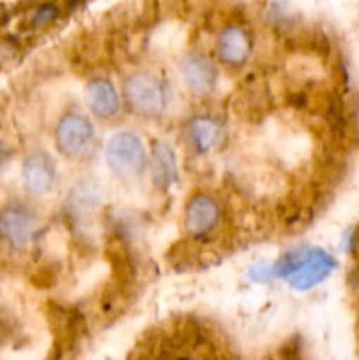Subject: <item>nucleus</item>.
Masks as SVG:
<instances>
[{"mask_svg": "<svg viewBox=\"0 0 359 360\" xmlns=\"http://www.w3.org/2000/svg\"><path fill=\"white\" fill-rule=\"evenodd\" d=\"M56 13H58V11H56L55 6H42L41 9L37 11V16H35L34 23H35V25L48 23V21L55 20Z\"/></svg>", "mask_w": 359, "mask_h": 360, "instance_id": "15", "label": "nucleus"}, {"mask_svg": "<svg viewBox=\"0 0 359 360\" xmlns=\"http://www.w3.org/2000/svg\"><path fill=\"white\" fill-rule=\"evenodd\" d=\"M217 51L227 65L241 67L252 51V42L245 28L236 27V25L225 27L218 35Z\"/></svg>", "mask_w": 359, "mask_h": 360, "instance_id": "10", "label": "nucleus"}, {"mask_svg": "<svg viewBox=\"0 0 359 360\" xmlns=\"http://www.w3.org/2000/svg\"><path fill=\"white\" fill-rule=\"evenodd\" d=\"M23 186L30 195L42 197L53 188L56 178L55 162L48 153L35 151L23 160L21 167Z\"/></svg>", "mask_w": 359, "mask_h": 360, "instance_id": "8", "label": "nucleus"}, {"mask_svg": "<svg viewBox=\"0 0 359 360\" xmlns=\"http://www.w3.org/2000/svg\"><path fill=\"white\" fill-rule=\"evenodd\" d=\"M326 120L334 136L344 137L347 134V115H345L344 102L340 101V97H329L326 108Z\"/></svg>", "mask_w": 359, "mask_h": 360, "instance_id": "13", "label": "nucleus"}, {"mask_svg": "<svg viewBox=\"0 0 359 360\" xmlns=\"http://www.w3.org/2000/svg\"><path fill=\"white\" fill-rule=\"evenodd\" d=\"M9 160H11L9 148H7L6 143H2V141H0V172L7 167Z\"/></svg>", "mask_w": 359, "mask_h": 360, "instance_id": "16", "label": "nucleus"}, {"mask_svg": "<svg viewBox=\"0 0 359 360\" xmlns=\"http://www.w3.org/2000/svg\"><path fill=\"white\" fill-rule=\"evenodd\" d=\"M151 176L155 185L168 190L178 181V164L176 155L168 143L157 141L151 146Z\"/></svg>", "mask_w": 359, "mask_h": 360, "instance_id": "11", "label": "nucleus"}, {"mask_svg": "<svg viewBox=\"0 0 359 360\" xmlns=\"http://www.w3.org/2000/svg\"><path fill=\"white\" fill-rule=\"evenodd\" d=\"M37 229V217L23 204H9L0 211V239L20 250L30 243Z\"/></svg>", "mask_w": 359, "mask_h": 360, "instance_id": "4", "label": "nucleus"}, {"mask_svg": "<svg viewBox=\"0 0 359 360\" xmlns=\"http://www.w3.org/2000/svg\"><path fill=\"white\" fill-rule=\"evenodd\" d=\"M248 276L252 278L257 283H263V281H267L270 278H273V264L271 262H257L250 267Z\"/></svg>", "mask_w": 359, "mask_h": 360, "instance_id": "14", "label": "nucleus"}, {"mask_svg": "<svg viewBox=\"0 0 359 360\" xmlns=\"http://www.w3.org/2000/svg\"><path fill=\"white\" fill-rule=\"evenodd\" d=\"M189 141L197 153H208L222 139V127L217 120L210 116H197L187 127Z\"/></svg>", "mask_w": 359, "mask_h": 360, "instance_id": "12", "label": "nucleus"}, {"mask_svg": "<svg viewBox=\"0 0 359 360\" xmlns=\"http://www.w3.org/2000/svg\"><path fill=\"white\" fill-rule=\"evenodd\" d=\"M336 262L329 253L320 248L306 250L298 269L287 278L289 285L299 292L312 290L319 283H322L334 271Z\"/></svg>", "mask_w": 359, "mask_h": 360, "instance_id": "5", "label": "nucleus"}, {"mask_svg": "<svg viewBox=\"0 0 359 360\" xmlns=\"http://www.w3.org/2000/svg\"><path fill=\"white\" fill-rule=\"evenodd\" d=\"M106 164L118 178L136 179L146 171L148 155L136 134L120 130L106 144Z\"/></svg>", "mask_w": 359, "mask_h": 360, "instance_id": "1", "label": "nucleus"}, {"mask_svg": "<svg viewBox=\"0 0 359 360\" xmlns=\"http://www.w3.org/2000/svg\"><path fill=\"white\" fill-rule=\"evenodd\" d=\"M123 97L136 115L160 116L165 109V90L158 77L148 72H134L123 83Z\"/></svg>", "mask_w": 359, "mask_h": 360, "instance_id": "2", "label": "nucleus"}, {"mask_svg": "<svg viewBox=\"0 0 359 360\" xmlns=\"http://www.w3.org/2000/svg\"><path fill=\"white\" fill-rule=\"evenodd\" d=\"M218 221H220V207L213 197L206 193H197L190 197L185 206L183 224L192 238H206L217 229Z\"/></svg>", "mask_w": 359, "mask_h": 360, "instance_id": "6", "label": "nucleus"}, {"mask_svg": "<svg viewBox=\"0 0 359 360\" xmlns=\"http://www.w3.org/2000/svg\"><path fill=\"white\" fill-rule=\"evenodd\" d=\"M87 102L90 111L101 120H115L122 109V98L108 79H94L88 84Z\"/></svg>", "mask_w": 359, "mask_h": 360, "instance_id": "9", "label": "nucleus"}, {"mask_svg": "<svg viewBox=\"0 0 359 360\" xmlns=\"http://www.w3.org/2000/svg\"><path fill=\"white\" fill-rule=\"evenodd\" d=\"M182 360H194V359H182Z\"/></svg>", "mask_w": 359, "mask_h": 360, "instance_id": "17", "label": "nucleus"}, {"mask_svg": "<svg viewBox=\"0 0 359 360\" xmlns=\"http://www.w3.org/2000/svg\"><path fill=\"white\" fill-rule=\"evenodd\" d=\"M180 72H182L185 86L199 97L210 95L217 84V67L208 56L199 55V53H190L183 56L180 63Z\"/></svg>", "mask_w": 359, "mask_h": 360, "instance_id": "7", "label": "nucleus"}, {"mask_svg": "<svg viewBox=\"0 0 359 360\" xmlns=\"http://www.w3.org/2000/svg\"><path fill=\"white\" fill-rule=\"evenodd\" d=\"M95 137L94 125L81 112H67L55 129V144L67 158H77L88 151Z\"/></svg>", "mask_w": 359, "mask_h": 360, "instance_id": "3", "label": "nucleus"}]
</instances>
